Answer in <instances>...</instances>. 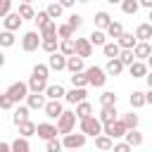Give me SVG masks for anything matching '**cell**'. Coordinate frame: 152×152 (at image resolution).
Returning <instances> with one entry per match:
<instances>
[{
  "mask_svg": "<svg viewBox=\"0 0 152 152\" xmlns=\"http://www.w3.org/2000/svg\"><path fill=\"white\" fill-rule=\"evenodd\" d=\"M76 55H81L83 59L93 55V43H90V38H76Z\"/></svg>",
  "mask_w": 152,
  "mask_h": 152,
  "instance_id": "13",
  "label": "cell"
},
{
  "mask_svg": "<svg viewBox=\"0 0 152 152\" xmlns=\"http://www.w3.org/2000/svg\"><path fill=\"white\" fill-rule=\"evenodd\" d=\"M109 5H121V0H107Z\"/></svg>",
  "mask_w": 152,
  "mask_h": 152,
  "instance_id": "60",
  "label": "cell"
},
{
  "mask_svg": "<svg viewBox=\"0 0 152 152\" xmlns=\"http://www.w3.org/2000/svg\"><path fill=\"white\" fill-rule=\"evenodd\" d=\"M124 62L119 59V57H112L109 62H107V66H104V71H107V76H119L121 71H124Z\"/></svg>",
  "mask_w": 152,
  "mask_h": 152,
  "instance_id": "20",
  "label": "cell"
},
{
  "mask_svg": "<svg viewBox=\"0 0 152 152\" xmlns=\"http://www.w3.org/2000/svg\"><path fill=\"white\" fill-rule=\"evenodd\" d=\"M7 150H12V142H0V152H7Z\"/></svg>",
  "mask_w": 152,
  "mask_h": 152,
  "instance_id": "54",
  "label": "cell"
},
{
  "mask_svg": "<svg viewBox=\"0 0 152 152\" xmlns=\"http://www.w3.org/2000/svg\"><path fill=\"white\" fill-rule=\"evenodd\" d=\"M5 93H7V95L14 100V102H21V100H26V95H28L31 90H28V83H21V81H17V83H12V86H10Z\"/></svg>",
  "mask_w": 152,
  "mask_h": 152,
  "instance_id": "6",
  "label": "cell"
},
{
  "mask_svg": "<svg viewBox=\"0 0 152 152\" xmlns=\"http://www.w3.org/2000/svg\"><path fill=\"white\" fill-rule=\"evenodd\" d=\"M12 12V0H0V19Z\"/></svg>",
  "mask_w": 152,
  "mask_h": 152,
  "instance_id": "52",
  "label": "cell"
},
{
  "mask_svg": "<svg viewBox=\"0 0 152 152\" xmlns=\"http://www.w3.org/2000/svg\"><path fill=\"white\" fill-rule=\"evenodd\" d=\"M135 38H138V40H150V38H152V21L138 24V28H135Z\"/></svg>",
  "mask_w": 152,
  "mask_h": 152,
  "instance_id": "22",
  "label": "cell"
},
{
  "mask_svg": "<svg viewBox=\"0 0 152 152\" xmlns=\"http://www.w3.org/2000/svg\"><path fill=\"white\" fill-rule=\"evenodd\" d=\"M12 150H14V152H28V150H31V145H28V138H26V135L17 138V140L12 142Z\"/></svg>",
  "mask_w": 152,
  "mask_h": 152,
  "instance_id": "41",
  "label": "cell"
},
{
  "mask_svg": "<svg viewBox=\"0 0 152 152\" xmlns=\"http://www.w3.org/2000/svg\"><path fill=\"white\" fill-rule=\"evenodd\" d=\"M145 81H147V86L152 88V71H147V76H145Z\"/></svg>",
  "mask_w": 152,
  "mask_h": 152,
  "instance_id": "58",
  "label": "cell"
},
{
  "mask_svg": "<svg viewBox=\"0 0 152 152\" xmlns=\"http://www.w3.org/2000/svg\"><path fill=\"white\" fill-rule=\"evenodd\" d=\"M2 66H5V55L0 52V69H2Z\"/></svg>",
  "mask_w": 152,
  "mask_h": 152,
  "instance_id": "59",
  "label": "cell"
},
{
  "mask_svg": "<svg viewBox=\"0 0 152 152\" xmlns=\"http://www.w3.org/2000/svg\"><path fill=\"white\" fill-rule=\"evenodd\" d=\"M66 24H69V26H71V28H74V31H78V28H81V26H83V17H81V14H76V12H74V14H71V17H69V21H66Z\"/></svg>",
  "mask_w": 152,
  "mask_h": 152,
  "instance_id": "47",
  "label": "cell"
},
{
  "mask_svg": "<svg viewBox=\"0 0 152 152\" xmlns=\"http://www.w3.org/2000/svg\"><path fill=\"white\" fill-rule=\"evenodd\" d=\"M102 128H104V126H102V121H100L97 116H93V114H90V116H86V119H81V131H83L86 135H93V138H95V135H100V133H102Z\"/></svg>",
  "mask_w": 152,
  "mask_h": 152,
  "instance_id": "3",
  "label": "cell"
},
{
  "mask_svg": "<svg viewBox=\"0 0 152 152\" xmlns=\"http://www.w3.org/2000/svg\"><path fill=\"white\" fill-rule=\"evenodd\" d=\"M100 104H116V95H114L112 90H104V93L100 95Z\"/></svg>",
  "mask_w": 152,
  "mask_h": 152,
  "instance_id": "48",
  "label": "cell"
},
{
  "mask_svg": "<svg viewBox=\"0 0 152 152\" xmlns=\"http://www.w3.org/2000/svg\"><path fill=\"white\" fill-rule=\"evenodd\" d=\"M40 48L50 55V52H55V50H59V36H50V38H43L40 40Z\"/></svg>",
  "mask_w": 152,
  "mask_h": 152,
  "instance_id": "23",
  "label": "cell"
},
{
  "mask_svg": "<svg viewBox=\"0 0 152 152\" xmlns=\"http://www.w3.org/2000/svg\"><path fill=\"white\" fill-rule=\"evenodd\" d=\"M124 138H126V142H128L131 147H140V145H142V133H138L135 128H128Z\"/></svg>",
  "mask_w": 152,
  "mask_h": 152,
  "instance_id": "26",
  "label": "cell"
},
{
  "mask_svg": "<svg viewBox=\"0 0 152 152\" xmlns=\"http://www.w3.org/2000/svg\"><path fill=\"white\" fill-rule=\"evenodd\" d=\"M12 107H14V100L7 93H0V109H12Z\"/></svg>",
  "mask_w": 152,
  "mask_h": 152,
  "instance_id": "50",
  "label": "cell"
},
{
  "mask_svg": "<svg viewBox=\"0 0 152 152\" xmlns=\"http://www.w3.org/2000/svg\"><path fill=\"white\" fill-rule=\"evenodd\" d=\"M26 104L31 109H43L45 107V93H28L26 95Z\"/></svg>",
  "mask_w": 152,
  "mask_h": 152,
  "instance_id": "19",
  "label": "cell"
},
{
  "mask_svg": "<svg viewBox=\"0 0 152 152\" xmlns=\"http://www.w3.org/2000/svg\"><path fill=\"white\" fill-rule=\"evenodd\" d=\"M116 43H119L121 48H131V50H133V48H135V43H138V38H135L133 33H121V36L116 38Z\"/></svg>",
  "mask_w": 152,
  "mask_h": 152,
  "instance_id": "33",
  "label": "cell"
},
{
  "mask_svg": "<svg viewBox=\"0 0 152 152\" xmlns=\"http://www.w3.org/2000/svg\"><path fill=\"white\" fill-rule=\"evenodd\" d=\"M45 88H48V78H40V76H36V74H31V78H28V90H31V93H45Z\"/></svg>",
  "mask_w": 152,
  "mask_h": 152,
  "instance_id": "17",
  "label": "cell"
},
{
  "mask_svg": "<svg viewBox=\"0 0 152 152\" xmlns=\"http://www.w3.org/2000/svg\"><path fill=\"white\" fill-rule=\"evenodd\" d=\"M114 152H128L131 150V145L128 142H114V147H112Z\"/></svg>",
  "mask_w": 152,
  "mask_h": 152,
  "instance_id": "53",
  "label": "cell"
},
{
  "mask_svg": "<svg viewBox=\"0 0 152 152\" xmlns=\"http://www.w3.org/2000/svg\"><path fill=\"white\" fill-rule=\"evenodd\" d=\"M76 2H88V0H76Z\"/></svg>",
  "mask_w": 152,
  "mask_h": 152,
  "instance_id": "62",
  "label": "cell"
},
{
  "mask_svg": "<svg viewBox=\"0 0 152 152\" xmlns=\"http://www.w3.org/2000/svg\"><path fill=\"white\" fill-rule=\"evenodd\" d=\"M145 100H147V104H152V88L145 93Z\"/></svg>",
  "mask_w": 152,
  "mask_h": 152,
  "instance_id": "56",
  "label": "cell"
},
{
  "mask_svg": "<svg viewBox=\"0 0 152 152\" xmlns=\"http://www.w3.org/2000/svg\"><path fill=\"white\" fill-rule=\"evenodd\" d=\"M64 95H66V90H64L62 83H48V88H45V97L48 100H62Z\"/></svg>",
  "mask_w": 152,
  "mask_h": 152,
  "instance_id": "11",
  "label": "cell"
},
{
  "mask_svg": "<svg viewBox=\"0 0 152 152\" xmlns=\"http://www.w3.org/2000/svg\"><path fill=\"white\" fill-rule=\"evenodd\" d=\"M124 124H126V128H138V114H133V112H128V114H124V119H121Z\"/></svg>",
  "mask_w": 152,
  "mask_h": 152,
  "instance_id": "46",
  "label": "cell"
},
{
  "mask_svg": "<svg viewBox=\"0 0 152 152\" xmlns=\"http://www.w3.org/2000/svg\"><path fill=\"white\" fill-rule=\"evenodd\" d=\"M86 138H88V135H86L83 131H81V133H74V131H71V133L64 135L62 145H64L66 150H76V147H83V145H86Z\"/></svg>",
  "mask_w": 152,
  "mask_h": 152,
  "instance_id": "7",
  "label": "cell"
},
{
  "mask_svg": "<svg viewBox=\"0 0 152 152\" xmlns=\"http://www.w3.org/2000/svg\"><path fill=\"white\" fill-rule=\"evenodd\" d=\"M121 10H124V14H135L140 10V2L138 0H121Z\"/></svg>",
  "mask_w": 152,
  "mask_h": 152,
  "instance_id": "42",
  "label": "cell"
},
{
  "mask_svg": "<svg viewBox=\"0 0 152 152\" xmlns=\"http://www.w3.org/2000/svg\"><path fill=\"white\" fill-rule=\"evenodd\" d=\"M21 2H33V0H21Z\"/></svg>",
  "mask_w": 152,
  "mask_h": 152,
  "instance_id": "63",
  "label": "cell"
},
{
  "mask_svg": "<svg viewBox=\"0 0 152 152\" xmlns=\"http://www.w3.org/2000/svg\"><path fill=\"white\" fill-rule=\"evenodd\" d=\"M97 119L102 121V126H104V124H112V121L116 119V104H102Z\"/></svg>",
  "mask_w": 152,
  "mask_h": 152,
  "instance_id": "15",
  "label": "cell"
},
{
  "mask_svg": "<svg viewBox=\"0 0 152 152\" xmlns=\"http://www.w3.org/2000/svg\"><path fill=\"white\" fill-rule=\"evenodd\" d=\"M50 19H52V17L48 14V10H40V12H36V17H33V21H36V26H38V28H43Z\"/></svg>",
  "mask_w": 152,
  "mask_h": 152,
  "instance_id": "44",
  "label": "cell"
},
{
  "mask_svg": "<svg viewBox=\"0 0 152 152\" xmlns=\"http://www.w3.org/2000/svg\"><path fill=\"white\" fill-rule=\"evenodd\" d=\"M36 131H38V126L33 124V121H21L19 124V135H26V138H31V135H36Z\"/></svg>",
  "mask_w": 152,
  "mask_h": 152,
  "instance_id": "31",
  "label": "cell"
},
{
  "mask_svg": "<svg viewBox=\"0 0 152 152\" xmlns=\"http://www.w3.org/2000/svg\"><path fill=\"white\" fill-rule=\"evenodd\" d=\"M102 52H104V57H119V52H121V45L116 43V40H112V43H104L102 45Z\"/></svg>",
  "mask_w": 152,
  "mask_h": 152,
  "instance_id": "28",
  "label": "cell"
},
{
  "mask_svg": "<svg viewBox=\"0 0 152 152\" xmlns=\"http://www.w3.org/2000/svg\"><path fill=\"white\" fill-rule=\"evenodd\" d=\"M62 12H64V5H62L59 0H57V2H50V5H48V14H50L52 19H59V17H62Z\"/></svg>",
  "mask_w": 152,
  "mask_h": 152,
  "instance_id": "43",
  "label": "cell"
},
{
  "mask_svg": "<svg viewBox=\"0 0 152 152\" xmlns=\"http://www.w3.org/2000/svg\"><path fill=\"white\" fill-rule=\"evenodd\" d=\"M59 2H62L64 7H74V2H76V0H59Z\"/></svg>",
  "mask_w": 152,
  "mask_h": 152,
  "instance_id": "57",
  "label": "cell"
},
{
  "mask_svg": "<svg viewBox=\"0 0 152 152\" xmlns=\"http://www.w3.org/2000/svg\"><path fill=\"white\" fill-rule=\"evenodd\" d=\"M95 147L97 150H112L114 147V138H109L107 133H100V135H95Z\"/></svg>",
  "mask_w": 152,
  "mask_h": 152,
  "instance_id": "27",
  "label": "cell"
},
{
  "mask_svg": "<svg viewBox=\"0 0 152 152\" xmlns=\"http://www.w3.org/2000/svg\"><path fill=\"white\" fill-rule=\"evenodd\" d=\"M104 31H107V36H109V38H114V40H116V38L124 33V26H121L119 21H109V26H107Z\"/></svg>",
  "mask_w": 152,
  "mask_h": 152,
  "instance_id": "38",
  "label": "cell"
},
{
  "mask_svg": "<svg viewBox=\"0 0 152 152\" xmlns=\"http://www.w3.org/2000/svg\"><path fill=\"white\" fill-rule=\"evenodd\" d=\"M48 66H50L52 71H64V69H66V55L59 52V50L50 52V57H48Z\"/></svg>",
  "mask_w": 152,
  "mask_h": 152,
  "instance_id": "8",
  "label": "cell"
},
{
  "mask_svg": "<svg viewBox=\"0 0 152 152\" xmlns=\"http://www.w3.org/2000/svg\"><path fill=\"white\" fill-rule=\"evenodd\" d=\"M90 114H93V104L86 102V100H81V102L76 104V116H78V121L86 119V116H90Z\"/></svg>",
  "mask_w": 152,
  "mask_h": 152,
  "instance_id": "29",
  "label": "cell"
},
{
  "mask_svg": "<svg viewBox=\"0 0 152 152\" xmlns=\"http://www.w3.org/2000/svg\"><path fill=\"white\" fill-rule=\"evenodd\" d=\"M50 36H57V21L50 19L43 28H40V38H50Z\"/></svg>",
  "mask_w": 152,
  "mask_h": 152,
  "instance_id": "39",
  "label": "cell"
},
{
  "mask_svg": "<svg viewBox=\"0 0 152 152\" xmlns=\"http://www.w3.org/2000/svg\"><path fill=\"white\" fill-rule=\"evenodd\" d=\"M86 95H88V93H86V88H76V86H74V88L64 95V100H66L69 104H78L81 100H86Z\"/></svg>",
  "mask_w": 152,
  "mask_h": 152,
  "instance_id": "18",
  "label": "cell"
},
{
  "mask_svg": "<svg viewBox=\"0 0 152 152\" xmlns=\"http://www.w3.org/2000/svg\"><path fill=\"white\" fill-rule=\"evenodd\" d=\"M76 119H78L76 112H66V109H64V112L59 114V119H57V128H59V133H62V135L71 133L74 126H76Z\"/></svg>",
  "mask_w": 152,
  "mask_h": 152,
  "instance_id": "2",
  "label": "cell"
},
{
  "mask_svg": "<svg viewBox=\"0 0 152 152\" xmlns=\"http://www.w3.org/2000/svg\"><path fill=\"white\" fill-rule=\"evenodd\" d=\"M126 124L121 121V119H114L112 124H104V128H102V133H107L109 138H114V140H119V138H124L126 135Z\"/></svg>",
  "mask_w": 152,
  "mask_h": 152,
  "instance_id": "4",
  "label": "cell"
},
{
  "mask_svg": "<svg viewBox=\"0 0 152 152\" xmlns=\"http://www.w3.org/2000/svg\"><path fill=\"white\" fill-rule=\"evenodd\" d=\"M88 38H90L93 45H104V43H107V31H104V28H95Z\"/></svg>",
  "mask_w": 152,
  "mask_h": 152,
  "instance_id": "32",
  "label": "cell"
},
{
  "mask_svg": "<svg viewBox=\"0 0 152 152\" xmlns=\"http://www.w3.org/2000/svg\"><path fill=\"white\" fill-rule=\"evenodd\" d=\"M57 133H59V128H57V126H52V124H38V131H36V135H38V138H43L45 142H48L50 138H55Z\"/></svg>",
  "mask_w": 152,
  "mask_h": 152,
  "instance_id": "12",
  "label": "cell"
},
{
  "mask_svg": "<svg viewBox=\"0 0 152 152\" xmlns=\"http://www.w3.org/2000/svg\"><path fill=\"white\" fill-rule=\"evenodd\" d=\"M150 21H152V10H150Z\"/></svg>",
  "mask_w": 152,
  "mask_h": 152,
  "instance_id": "64",
  "label": "cell"
},
{
  "mask_svg": "<svg viewBox=\"0 0 152 152\" xmlns=\"http://www.w3.org/2000/svg\"><path fill=\"white\" fill-rule=\"evenodd\" d=\"M59 52H64L66 57L76 55V40L74 38H59Z\"/></svg>",
  "mask_w": 152,
  "mask_h": 152,
  "instance_id": "24",
  "label": "cell"
},
{
  "mask_svg": "<svg viewBox=\"0 0 152 152\" xmlns=\"http://www.w3.org/2000/svg\"><path fill=\"white\" fill-rule=\"evenodd\" d=\"M40 33L38 31H26L24 33V38H21V48H24V52H33V50H38L40 48Z\"/></svg>",
  "mask_w": 152,
  "mask_h": 152,
  "instance_id": "5",
  "label": "cell"
},
{
  "mask_svg": "<svg viewBox=\"0 0 152 152\" xmlns=\"http://www.w3.org/2000/svg\"><path fill=\"white\" fill-rule=\"evenodd\" d=\"M147 66H150V69H152V55H150V57H147Z\"/></svg>",
  "mask_w": 152,
  "mask_h": 152,
  "instance_id": "61",
  "label": "cell"
},
{
  "mask_svg": "<svg viewBox=\"0 0 152 152\" xmlns=\"http://www.w3.org/2000/svg\"><path fill=\"white\" fill-rule=\"evenodd\" d=\"M17 12L21 14V19H24V21H26V19H33V17H36V10L31 7V2H21Z\"/></svg>",
  "mask_w": 152,
  "mask_h": 152,
  "instance_id": "36",
  "label": "cell"
},
{
  "mask_svg": "<svg viewBox=\"0 0 152 152\" xmlns=\"http://www.w3.org/2000/svg\"><path fill=\"white\" fill-rule=\"evenodd\" d=\"M43 112H45L48 119H59V114H62L64 109H62V102H59V100H48L45 107H43Z\"/></svg>",
  "mask_w": 152,
  "mask_h": 152,
  "instance_id": "10",
  "label": "cell"
},
{
  "mask_svg": "<svg viewBox=\"0 0 152 152\" xmlns=\"http://www.w3.org/2000/svg\"><path fill=\"white\" fill-rule=\"evenodd\" d=\"M109 21H112V17H109L104 10H100V12L95 14V26H97V28H107V26H109Z\"/></svg>",
  "mask_w": 152,
  "mask_h": 152,
  "instance_id": "37",
  "label": "cell"
},
{
  "mask_svg": "<svg viewBox=\"0 0 152 152\" xmlns=\"http://www.w3.org/2000/svg\"><path fill=\"white\" fill-rule=\"evenodd\" d=\"M133 52H135V59H147V57L152 55V45H150V40H138L135 48H133Z\"/></svg>",
  "mask_w": 152,
  "mask_h": 152,
  "instance_id": "14",
  "label": "cell"
},
{
  "mask_svg": "<svg viewBox=\"0 0 152 152\" xmlns=\"http://www.w3.org/2000/svg\"><path fill=\"white\" fill-rule=\"evenodd\" d=\"M66 71H71V74L83 71V57L81 55H69L66 57Z\"/></svg>",
  "mask_w": 152,
  "mask_h": 152,
  "instance_id": "21",
  "label": "cell"
},
{
  "mask_svg": "<svg viewBox=\"0 0 152 152\" xmlns=\"http://www.w3.org/2000/svg\"><path fill=\"white\" fill-rule=\"evenodd\" d=\"M21 14L19 12H10V14H5L2 17V24H5V28L7 31H19V26H21Z\"/></svg>",
  "mask_w": 152,
  "mask_h": 152,
  "instance_id": "9",
  "label": "cell"
},
{
  "mask_svg": "<svg viewBox=\"0 0 152 152\" xmlns=\"http://www.w3.org/2000/svg\"><path fill=\"white\" fill-rule=\"evenodd\" d=\"M31 74H36V76H40V78H48V74H50V66H48V64H36Z\"/></svg>",
  "mask_w": 152,
  "mask_h": 152,
  "instance_id": "49",
  "label": "cell"
},
{
  "mask_svg": "<svg viewBox=\"0 0 152 152\" xmlns=\"http://www.w3.org/2000/svg\"><path fill=\"white\" fill-rule=\"evenodd\" d=\"M71 86H76V88H86V86H88V74H86V71H76V74H71Z\"/></svg>",
  "mask_w": 152,
  "mask_h": 152,
  "instance_id": "34",
  "label": "cell"
},
{
  "mask_svg": "<svg viewBox=\"0 0 152 152\" xmlns=\"http://www.w3.org/2000/svg\"><path fill=\"white\" fill-rule=\"evenodd\" d=\"M57 36L59 38H74V28L69 24H57Z\"/></svg>",
  "mask_w": 152,
  "mask_h": 152,
  "instance_id": "45",
  "label": "cell"
},
{
  "mask_svg": "<svg viewBox=\"0 0 152 152\" xmlns=\"http://www.w3.org/2000/svg\"><path fill=\"white\" fill-rule=\"evenodd\" d=\"M147 69H150V66H147L142 59H135V62L128 66V71H131L133 78H145V76H147Z\"/></svg>",
  "mask_w": 152,
  "mask_h": 152,
  "instance_id": "16",
  "label": "cell"
},
{
  "mask_svg": "<svg viewBox=\"0 0 152 152\" xmlns=\"http://www.w3.org/2000/svg\"><path fill=\"white\" fill-rule=\"evenodd\" d=\"M86 74H88V86H93V88H102L109 78L102 66H90V69H86Z\"/></svg>",
  "mask_w": 152,
  "mask_h": 152,
  "instance_id": "1",
  "label": "cell"
},
{
  "mask_svg": "<svg viewBox=\"0 0 152 152\" xmlns=\"http://www.w3.org/2000/svg\"><path fill=\"white\" fill-rule=\"evenodd\" d=\"M119 59H121L126 66H131V64L135 62V52H133L131 48H121V52H119Z\"/></svg>",
  "mask_w": 152,
  "mask_h": 152,
  "instance_id": "40",
  "label": "cell"
},
{
  "mask_svg": "<svg viewBox=\"0 0 152 152\" xmlns=\"http://www.w3.org/2000/svg\"><path fill=\"white\" fill-rule=\"evenodd\" d=\"M14 43H17V38H14V31H7V28H5V31L0 33V48H12Z\"/></svg>",
  "mask_w": 152,
  "mask_h": 152,
  "instance_id": "35",
  "label": "cell"
},
{
  "mask_svg": "<svg viewBox=\"0 0 152 152\" xmlns=\"http://www.w3.org/2000/svg\"><path fill=\"white\" fill-rule=\"evenodd\" d=\"M140 2V7H147V10H152V0H138Z\"/></svg>",
  "mask_w": 152,
  "mask_h": 152,
  "instance_id": "55",
  "label": "cell"
},
{
  "mask_svg": "<svg viewBox=\"0 0 152 152\" xmlns=\"http://www.w3.org/2000/svg\"><path fill=\"white\" fill-rule=\"evenodd\" d=\"M45 147H48V152H59L64 145H62V142L57 140V135H55V138H50V140H48V145H45Z\"/></svg>",
  "mask_w": 152,
  "mask_h": 152,
  "instance_id": "51",
  "label": "cell"
},
{
  "mask_svg": "<svg viewBox=\"0 0 152 152\" xmlns=\"http://www.w3.org/2000/svg\"><path fill=\"white\" fill-rule=\"evenodd\" d=\"M128 102H131V107H133V109H140V107H145V104H147V100H145V93H142V90H133V93H131V97H128Z\"/></svg>",
  "mask_w": 152,
  "mask_h": 152,
  "instance_id": "25",
  "label": "cell"
},
{
  "mask_svg": "<svg viewBox=\"0 0 152 152\" xmlns=\"http://www.w3.org/2000/svg\"><path fill=\"white\" fill-rule=\"evenodd\" d=\"M28 112H31V107H28V104H24V107H17V109H14V116H12L14 126H19L21 121H26V119H28Z\"/></svg>",
  "mask_w": 152,
  "mask_h": 152,
  "instance_id": "30",
  "label": "cell"
}]
</instances>
